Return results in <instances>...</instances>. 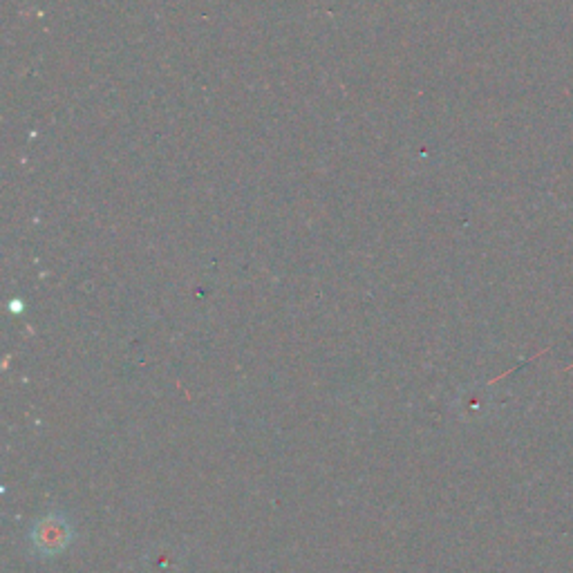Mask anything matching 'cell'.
<instances>
[{
	"label": "cell",
	"mask_w": 573,
	"mask_h": 573,
	"mask_svg": "<svg viewBox=\"0 0 573 573\" xmlns=\"http://www.w3.org/2000/svg\"><path fill=\"white\" fill-rule=\"evenodd\" d=\"M52 529H54V518L45 520L39 526V544H41L39 549H45V551H50V553L63 549V544L68 542V526L56 524L54 533H52Z\"/></svg>",
	"instance_id": "cell-1"
}]
</instances>
